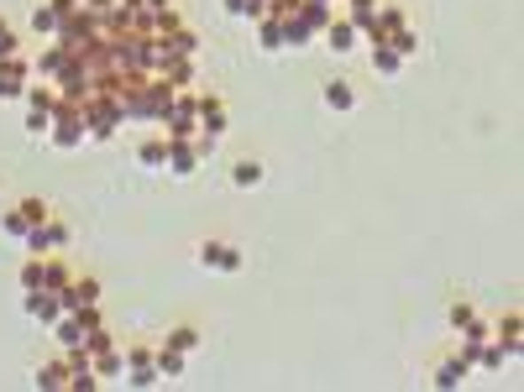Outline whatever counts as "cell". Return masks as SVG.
<instances>
[{"label":"cell","instance_id":"1f68e13d","mask_svg":"<svg viewBox=\"0 0 524 392\" xmlns=\"http://www.w3.org/2000/svg\"><path fill=\"white\" fill-rule=\"evenodd\" d=\"M121 340H116V330H106V325H95V330H84V350L90 356H100V350H116Z\"/></svg>","mask_w":524,"mask_h":392},{"label":"cell","instance_id":"ba28073f","mask_svg":"<svg viewBox=\"0 0 524 392\" xmlns=\"http://www.w3.org/2000/svg\"><path fill=\"white\" fill-rule=\"evenodd\" d=\"M68 241H74V230H68V220H59V215H53L48 225H37V230H27V241H21V246H27L32 257H48V251H63Z\"/></svg>","mask_w":524,"mask_h":392},{"label":"cell","instance_id":"8fae6325","mask_svg":"<svg viewBox=\"0 0 524 392\" xmlns=\"http://www.w3.org/2000/svg\"><path fill=\"white\" fill-rule=\"evenodd\" d=\"M493 340L504 345V356H509V361H520V350H524V319H520V309H509V314L493 325Z\"/></svg>","mask_w":524,"mask_h":392},{"label":"cell","instance_id":"5bb4252c","mask_svg":"<svg viewBox=\"0 0 524 392\" xmlns=\"http://www.w3.org/2000/svg\"><path fill=\"white\" fill-rule=\"evenodd\" d=\"M21 309H27V314H32L37 325H53V319L63 314L59 293H48V288H37V293H27V298H21Z\"/></svg>","mask_w":524,"mask_h":392},{"label":"cell","instance_id":"f546056e","mask_svg":"<svg viewBox=\"0 0 524 392\" xmlns=\"http://www.w3.org/2000/svg\"><path fill=\"white\" fill-rule=\"evenodd\" d=\"M27 230H32V225H27V215H21L16 204H11V210H0V235H11V241H27Z\"/></svg>","mask_w":524,"mask_h":392},{"label":"cell","instance_id":"d6986e66","mask_svg":"<svg viewBox=\"0 0 524 392\" xmlns=\"http://www.w3.org/2000/svg\"><path fill=\"white\" fill-rule=\"evenodd\" d=\"M320 100H325V111H336V115L356 111V89H351L347 79H331V84L320 89Z\"/></svg>","mask_w":524,"mask_h":392},{"label":"cell","instance_id":"ffe728a7","mask_svg":"<svg viewBox=\"0 0 524 392\" xmlns=\"http://www.w3.org/2000/svg\"><path fill=\"white\" fill-rule=\"evenodd\" d=\"M163 163H168V136H147V142L137 147V168L163 173Z\"/></svg>","mask_w":524,"mask_h":392},{"label":"cell","instance_id":"74e56055","mask_svg":"<svg viewBox=\"0 0 524 392\" xmlns=\"http://www.w3.org/2000/svg\"><path fill=\"white\" fill-rule=\"evenodd\" d=\"M472 319H477V309H472L466 298H451V304H446V325H451V330H462Z\"/></svg>","mask_w":524,"mask_h":392},{"label":"cell","instance_id":"277c9868","mask_svg":"<svg viewBox=\"0 0 524 392\" xmlns=\"http://www.w3.org/2000/svg\"><path fill=\"white\" fill-rule=\"evenodd\" d=\"M21 100H27V131H32V136H48L53 111H59V89H53V84H32Z\"/></svg>","mask_w":524,"mask_h":392},{"label":"cell","instance_id":"6da1fadb","mask_svg":"<svg viewBox=\"0 0 524 392\" xmlns=\"http://www.w3.org/2000/svg\"><path fill=\"white\" fill-rule=\"evenodd\" d=\"M194 257H199V267H205V273H221V278H236V273L246 267V251H241L236 241H226V235L199 241V246H194Z\"/></svg>","mask_w":524,"mask_h":392},{"label":"cell","instance_id":"f1b7e54d","mask_svg":"<svg viewBox=\"0 0 524 392\" xmlns=\"http://www.w3.org/2000/svg\"><path fill=\"white\" fill-rule=\"evenodd\" d=\"M388 48H394V53L404 58V63H409L414 53H419V32H414V21H409V27H399V32L388 37Z\"/></svg>","mask_w":524,"mask_h":392},{"label":"cell","instance_id":"9c48e42d","mask_svg":"<svg viewBox=\"0 0 524 392\" xmlns=\"http://www.w3.org/2000/svg\"><path fill=\"white\" fill-rule=\"evenodd\" d=\"M59 304H63V314H74V309H84V304H100V278L74 273V282L59 288Z\"/></svg>","mask_w":524,"mask_h":392},{"label":"cell","instance_id":"4fadbf2b","mask_svg":"<svg viewBox=\"0 0 524 392\" xmlns=\"http://www.w3.org/2000/svg\"><path fill=\"white\" fill-rule=\"evenodd\" d=\"M63 63H68V48H63V42H48L43 53L32 58V79H43V84H59Z\"/></svg>","mask_w":524,"mask_h":392},{"label":"cell","instance_id":"f35d334b","mask_svg":"<svg viewBox=\"0 0 524 392\" xmlns=\"http://www.w3.org/2000/svg\"><path fill=\"white\" fill-rule=\"evenodd\" d=\"M504 361H509V356H504V345H498V340H488V345H482V356H477V372H504Z\"/></svg>","mask_w":524,"mask_h":392},{"label":"cell","instance_id":"d590c367","mask_svg":"<svg viewBox=\"0 0 524 392\" xmlns=\"http://www.w3.org/2000/svg\"><path fill=\"white\" fill-rule=\"evenodd\" d=\"M168 42H174V58H199V32H189V27H178Z\"/></svg>","mask_w":524,"mask_h":392},{"label":"cell","instance_id":"603a6c76","mask_svg":"<svg viewBox=\"0 0 524 392\" xmlns=\"http://www.w3.org/2000/svg\"><path fill=\"white\" fill-rule=\"evenodd\" d=\"M90 361H95V377H100V382H121V377H126V350H100V356H90Z\"/></svg>","mask_w":524,"mask_h":392},{"label":"cell","instance_id":"7dc6e473","mask_svg":"<svg viewBox=\"0 0 524 392\" xmlns=\"http://www.w3.org/2000/svg\"><path fill=\"white\" fill-rule=\"evenodd\" d=\"M0 32H5V21H0Z\"/></svg>","mask_w":524,"mask_h":392},{"label":"cell","instance_id":"8d00e7d4","mask_svg":"<svg viewBox=\"0 0 524 392\" xmlns=\"http://www.w3.org/2000/svg\"><path fill=\"white\" fill-rule=\"evenodd\" d=\"M163 79H168L174 89H189V84L199 79V73H194V58H178V63H174V68H168V73H163Z\"/></svg>","mask_w":524,"mask_h":392},{"label":"cell","instance_id":"7402d4cb","mask_svg":"<svg viewBox=\"0 0 524 392\" xmlns=\"http://www.w3.org/2000/svg\"><path fill=\"white\" fill-rule=\"evenodd\" d=\"M367 63H372V73H383V79H399V68H404V58L394 53L388 42H372V48H367Z\"/></svg>","mask_w":524,"mask_h":392},{"label":"cell","instance_id":"d6a6232c","mask_svg":"<svg viewBox=\"0 0 524 392\" xmlns=\"http://www.w3.org/2000/svg\"><path fill=\"white\" fill-rule=\"evenodd\" d=\"M16 282H21V293H37V288H43V257H27L21 273H16Z\"/></svg>","mask_w":524,"mask_h":392},{"label":"cell","instance_id":"8992f818","mask_svg":"<svg viewBox=\"0 0 524 392\" xmlns=\"http://www.w3.org/2000/svg\"><path fill=\"white\" fill-rule=\"evenodd\" d=\"M126 388H158L163 377H158V366H153V345H126V377H121Z\"/></svg>","mask_w":524,"mask_h":392},{"label":"cell","instance_id":"ac0fdd59","mask_svg":"<svg viewBox=\"0 0 524 392\" xmlns=\"http://www.w3.org/2000/svg\"><path fill=\"white\" fill-rule=\"evenodd\" d=\"M68 282H74V267H68V257L48 251V257H43V288H48V293H59V288H68Z\"/></svg>","mask_w":524,"mask_h":392},{"label":"cell","instance_id":"7bdbcfd3","mask_svg":"<svg viewBox=\"0 0 524 392\" xmlns=\"http://www.w3.org/2000/svg\"><path fill=\"white\" fill-rule=\"evenodd\" d=\"M48 5H53V16H59V21H68V16H74L84 0H48Z\"/></svg>","mask_w":524,"mask_h":392},{"label":"cell","instance_id":"484cf974","mask_svg":"<svg viewBox=\"0 0 524 392\" xmlns=\"http://www.w3.org/2000/svg\"><path fill=\"white\" fill-rule=\"evenodd\" d=\"M341 5H347L341 16H347L362 37H367V27H372V16H378V5H383V0H341Z\"/></svg>","mask_w":524,"mask_h":392},{"label":"cell","instance_id":"4dcf8cb0","mask_svg":"<svg viewBox=\"0 0 524 392\" xmlns=\"http://www.w3.org/2000/svg\"><path fill=\"white\" fill-rule=\"evenodd\" d=\"M309 37H315V32H309L299 16H284V48H293V53H299V48H309Z\"/></svg>","mask_w":524,"mask_h":392},{"label":"cell","instance_id":"9a60e30c","mask_svg":"<svg viewBox=\"0 0 524 392\" xmlns=\"http://www.w3.org/2000/svg\"><path fill=\"white\" fill-rule=\"evenodd\" d=\"M293 16H299V21H304L315 37H320V32L336 21V5H325V0H299V5H293Z\"/></svg>","mask_w":524,"mask_h":392},{"label":"cell","instance_id":"3957f363","mask_svg":"<svg viewBox=\"0 0 524 392\" xmlns=\"http://www.w3.org/2000/svg\"><path fill=\"white\" fill-rule=\"evenodd\" d=\"M194 126H199V147L205 152H215L221 147V136H226V100L215 95V89H199V115H194Z\"/></svg>","mask_w":524,"mask_h":392},{"label":"cell","instance_id":"ab89813d","mask_svg":"<svg viewBox=\"0 0 524 392\" xmlns=\"http://www.w3.org/2000/svg\"><path fill=\"white\" fill-rule=\"evenodd\" d=\"M95 388H100L95 366H84V372H74V377H68V392H95Z\"/></svg>","mask_w":524,"mask_h":392},{"label":"cell","instance_id":"e0dca14e","mask_svg":"<svg viewBox=\"0 0 524 392\" xmlns=\"http://www.w3.org/2000/svg\"><path fill=\"white\" fill-rule=\"evenodd\" d=\"M262 178H268V168H262L257 158H236L231 163V188H241V194H246V188H262Z\"/></svg>","mask_w":524,"mask_h":392},{"label":"cell","instance_id":"5b68a950","mask_svg":"<svg viewBox=\"0 0 524 392\" xmlns=\"http://www.w3.org/2000/svg\"><path fill=\"white\" fill-rule=\"evenodd\" d=\"M27 89H32V58H27V53L5 58V63H0V105L21 100Z\"/></svg>","mask_w":524,"mask_h":392},{"label":"cell","instance_id":"e575fe53","mask_svg":"<svg viewBox=\"0 0 524 392\" xmlns=\"http://www.w3.org/2000/svg\"><path fill=\"white\" fill-rule=\"evenodd\" d=\"M268 11V0H226V16H236V21H257Z\"/></svg>","mask_w":524,"mask_h":392},{"label":"cell","instance_id":"83f0119b","mask_svg":"<svg viewBox=\"0 0 524 392\" xmlns=\"http://www.w3.org/2000/svg\"><path fill=\"white\" fill-rule=\"evenodd\" d=\"M53 335H59L63 350H68V345H84V325H79L74 314H59V319H53Z\"/></svg>","mask_w":524,"mask_h":392},{"label":"cell","instance_id":"7a4b0ae2","mask_svg":"<svg viewBox=\"0 0 524 392\" xmlns=\"http://www.w3.org/2000/svg\"><path fill=\"white\" fill-rule=\"evenodd\" d=\"M48 142H53L59 152H79V147H84V105H79V100H59L53 126H48Z\"/></svg>","mask_w":524,"mask_h":392},{"label":"cell","instance_id":"7c38bea8","mask_svg":"<svg viewBox=\"0 0 524 392\" xmlns=\"http://www.w3.org/2000/svg\"><path fill=\"white\" fill-rule=\"evenodd\" d=\"M320 37H325V48H331L336 58H347V53H356V48H362V32L351 27L347 16H336V21H331V27H325Z\"/></svg>","mask_w":524,"mask_h":392},{"label":"cell","instance_id":"d4e9b609","mask_svg":"<svg viewBox=\"0 0 524 392\" xmlns=\"http://www.w3.org/2000/svg\"><path fill=\"white\" fill-rule=\"evenodd\" d=\"M32 382H37L43 392H59V388H68V361H63V356H59V361H43Z\"/></svg>","mask_w":524,"mask_h":392},{"label":"cell","instance_id":"bcb514c9","mask_svg":"<svg viewBox=\"0 0 524 392\" xmlns=\"http://www.w3.org/2000/svg\"><path fill=\"white\" fill-rule=\"evenodd\" d=\"M325 5H341V0H325Z\"/></svg>","mask_w":524,"mask_h":392},{"label":"cell","instance_id":"2e32d148","mask_svg":"<svg viewBox=\"0 0 524 392\" xmlns=\"http://www.w3.org/2000/svg\"><path fill=\"white\" fill-rule=\"evenodd\" d=\"M252 32H257V48H262V53H289V48H284V21H278V16H257Z\"/></svg>","mask_w":524,"mask_h":392},{"label":"cell","instance_id":"44dd1931","mask_svg":"<svg viewBox=\"0 0 524 392\" xmlns=\"http://www.w3.org/2000/svg\"><path fill=\"white\" fill-rule=\"evenodd\" d=\"M163 345H174L178 356H194V350H199V345H205V330H199V325H189V319H184V325H174V330H168V340H163Z\"/></svg>","mask_w":524,"mask_h":392},{"label":"cell","instance_id":"b9f144b4","mask_svg":"<svg viewBox=\"0 0 524 392\" xmlns=\"http://www.w3.org/2000/svg\"><path fill=\"white\" fill-rule=\"evenodd\" d=\"M293 5H299V0H268L262 16H278V21H284V16H293Z\"/></svg>","mask_w":524,"mask_h":392},{"label":"cell","instance_id":"60d3db41","mask_svg":"<svg viewBox=\"0 0 524 392\" xmlns=\"http://www.w3.org/2000/svg\"><path fill=\"white\" fill-rule=\"evenodd\" d=\"M16 53H21V37L5 27V32H0V63H5V58H16Z\"/></svg>","mask_w":524,"mask_h":392},{"label":"cell","instance_id":"cb8c5ba5","mask_svg":"<svg viewBox=\"0 0 524 392\" xmlns=\"http://www.w3.org/2000/svg\"><path fill=\"white\" fill-rule=\"evenodd\" d=\"M184 361H189V356H178L174 345H153V366H158V377H163V382L184 377Z\"/></svg>","mask_w":524,"mask_h":392},{"label":"cell","instance_id":"4316f807","mask_svg":"<svg viewBox=\"0 0 524 392\" xmlns=\"http://www.w3.org/2000/svg\"><path fill=\"white\" fill-rule=\"evenodd\" d=\"M16 210L27 215V225L37 230V225H48L53 220V210H48V199H37V194H27V199H16Z\"/></svg>","mask_w":524,"mask_h":392},{"label":"cell","instance_id":"836d02e7","mask_svg":"<svg viewBox=\"0 0 524 392\" xmlns=\"http://www.w3.org/2000/svg\"><path fill=\"white\" fill-rule=\"evenodd\" d=\"M32 32H37V37H59V16H53V5H48V0L32 11Z\"/></svg>","mask_w":524,"mask_h":392},{"label":"cell","instance_id":"30bf717a","mask_svg":"<svg viewBox=\"0 0 524 392\" xmlns=\"http://www.w3.org/2000/svg\"><path fill=\"white\" fill-rule=\"evenodd\" d=\"M466 377H472V366H466V356H462V350H451V356H441V361L430 366V382H435L441 392H457V388L466 382Z\"/></svg>","mask_w":524,"mask_h":392},{"label":"cell","instance_id":"52a82bcc","mask_svg":"<svg viewBox=\"0 0 524 392\" xmlns=\"http://www.w3.org/2000/svg\"><path fill=\"white\" fill-rule=\"evenodd\" d=\"M205 158H210V152H205L199 142H168V163H163V173L184 183V178H194V173L205 168Z\"/></svg>","mask_w":524,"mask_h":392},{"label":"cell","instance_id":"f6af8a7d","mask_svg":"<svg viewBox=\"0 0 524 392\" xmlns=\"http://www.w3.org/2000/svg\"><path fill=\"white\" fill-rule=\"evenodd\" d=\"M84 5H90V11H111L116 0H84Z\"/></svg>","mask_w":524,"mask_h":392},{"label":"cell","instance_id":"ee69618b","mask_svg":"<svg viewBox=\"0 0 524 392\" xmlns=\"http://www.w3.org/2000/svg\"><path fill=\"white\" fill-rule=\"evenodd\" d=\"M142 11H163V5H174V0H137Z\"/></svg>","mask_w":524,"mask_h":392}]
</instances>
